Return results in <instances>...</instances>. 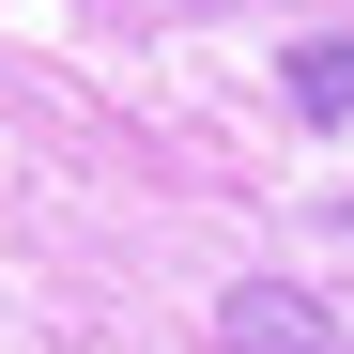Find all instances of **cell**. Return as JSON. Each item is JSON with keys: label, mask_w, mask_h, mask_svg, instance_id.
Instances as JSON below:
<instances>
[{"label": "cell", "mask_w": 354, "mask_h": 354, "mask_svg": "<svg viewBox=\"0 0 354 354\" xmlns=\"http://www.w3.org/2000/svg\"><path fill=\"white\" fill-rule=\"evenodd\" d=\"M216 354H354L324 324V292H292V277H247V292H216Z\"/></svg>", "instance_id": "6da1fadb"}, {"label": "cell", "mask_w": 354, "mask_h": 354, "mask_svg": "<svg viewBox=\"0 0 354 354\" xmlns=\"http://www.w3.org/2000/svg\"><path fill=\"white\" fill-rule=\"evenodd\" d=\"M292 108H308V124H354V31H308V46H292Z\"/></svg>", "instance_id": "7a4b0ae2"}]
</instances>
